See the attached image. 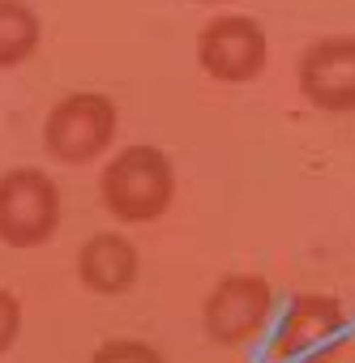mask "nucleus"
I'll return each mask as SVG.
<instances>
[{
    "label": "nucleus",
    "instance_id": "obj_1",
    "mask_svg": "<svg viewBox=\"0 0 355 363\" xmlns=\"http://www.w3.org/2000/svg\"><path fill=\"white\" fill-rule=\"evenodd\" d=\"M99 193L120 223H154L175 197V167L158 145H129L103 167Z\"/></svg>",
    "mask_w": 355,
    "mask_h": 363
},
{
    "label": "nucleus",
    "instance_id": "obj_2",
    "mask_svg": "<svg viewBox=\"0 0 355 363\" xmlns=\"http://www.w3.org/2000/svg\"><path fill=\"white\" fill-rule=\"evenodd\" d=\"M60 227V189L48 171L13 167L0 175V244L39 248Z\"/></svg>",
    "mask_w": 355,
    "mask_h": 363
},
{
    "label": "nucleus",
    "instance_id": "obj_3",
    "mask_svg": "<svg viewBox=\"0 0 355 363\" xmlns=\"http://www.w3.org/2000/svg\"><path fill=\"white\" fill-rule=\"evenodd\" d=\"M116 137V103L94 90L65 94L43 120V145L56 162H94Z\"/></svg>",
    "mask_w": 355,
    "mask_h": 363
},
{
    "label": "nucleus",
    "instance_id": "obj_4",
    "mask_svg": "<svg viewBox=\"0 0 355 363\" xmlns=\"http://www.w3.org/2000/svg\"><path fill=\"white\" fill-rule=\"evenodd\" d=\"M270 312H274V286L261 274H227L206 295L202 320H206L210 342L244 346V342H253L266 329Z\"/></svg>",
    "mask_w": 355,
    "mask_h": 363
},
{
    "label": "nucleus",
    "instance_id": "obj_5",
    "mask_svg": "<svg viewBox=\"0 0 355 363\" xmlns=\"http://www.w3.org/2000/svg\"><path fill=\"white\" fill-rule=\"evenodd\" d=\"M346 333V312L334 295H295L278 320L270 359L274 363H317Z\"/></svg>",
    "mask_w": 355,
    "mask_h": 363
},
{
    "label": "nucleus",
    "instance_id": "obj_6",
    "mask_svg": "<svg viewBox=\"0 0 355 363\" xmlns=\"http://www.w3.org/2000/svg\"><path fill=\"white\" fill-rule=\"evenodd\" d=\"M266 30L257 18L244 13H223L206 22V30L197 35V60L214 82H253L266 69Z\"/></svg>",
    "mask_w": 355,
    "mask_h": 363
},
{
    "label": "nucleus",
    "instance_id": "obj_7",
    "mask_svg": "<svg viewBox=\"0 0 355 363\" xmlns=\"http://www.w3.org/2000/svg\"><path fill=\"white\" fill-rule=\"evenodd\" d=\"M300 90L321 111H355V35H325L300 56Z\"/></svg>",
    "mask_w": 355,
    "mask_h": 363
},
{
    "label": "nucleus",
    "instance_id": "obj_8",
    "mask_svg": "<svg viewBox=\"0 0 355 363\" xmlns=\"http://www.w3.org/2000/svg\"><path fill=\"white\" fill-rule=\"evenodd\" d=\"M137 269H141L137 248L124 235H116V231L90 235L82 244V252H77V274H82V282L94 295H120V291H129L137 282Z\"/></svg>",
    "mask_w": 355,
    "mask_h": 363
},
{
    "label": "nucleus",
    "instance_id": "obj_9",
    "mask_svg": "<svg viewBox=\"0 0 355 363\" xmlns=\"http://www.w3.org/2000/svg\"><path fill=\"white\" fill-rule=\"evenodd\" d=\"M43 26L26 0H0V69H13L39 52Z\"/></svg>",
    "mask_w": 355,
    "mask_h": 363
},
{
    "label": "nucleus",
    "instance_id": "obj_10",
    "mask_svg": "<svg viewBox=\"0 0 355 363\" xmlns=\"http://www.w3.org/2000/svg\"><path fill=\"white\" fill-rule=\"evenodd\" d=\"M90 363H167L150 342H137V337H116V342H103Z\"/></svg>",
    "mask_w": 355,
    "mask_h": 363
},
{
    "label": "nucleus",
    "instance_id": "obj_11",
    "mask_svg": "<svg viewBox=\"0 0 355 363\" xmlns=\"http://www.w3.org/2000/svg\"><path fill=\"white\" fill-rule=\"evenodd\" d=\"M18 329H22V303L9 291H0V354L18 342Z\"/></svg>",
    "mask_w": 355,
    "mask_h": 363
},
{
    "label": "nucleus",
    "instance_id": "obj_12",
    "mask_svg": "<svg viewBox=\"0 0 355 363\" xmlns=\"http://www.w3.org/2000/svg\"><path fill=\"white\" fill-rule=\"evenodd\" d=\"M206 5H219V0H206Z\"/></svg>",
    "mask_w": 355,
    "mask_h": 363
}]
</instances>
